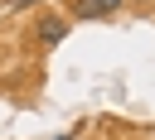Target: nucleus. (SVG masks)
<instances>
[{"instance_id": "1", "label": "nucleus", "mask_w": 155, "mask_h": 140, "mask_svg": "<svg viewBox=\"0 0 155 140\" xmlns=\"http://www.w3.org/2000/svg\"><path fill=\"white\" fill-rule=\"evenodd\" d=\"M68 24H73L68 14H44V19H39V29H34V39L53 48V43H63V39H68Z\"/></svg>"}, {"instance_id": "3", "label": "nucleus", "mask_w": 155, "mask_h": 140, "mask_svg": "<svg viewBox=\"0 0 155 140\" xmlns=\"http://www.w3.org/2000/svg\"><path fill=\"white\" fill-rule=\"evenodd\" d=\"M24 5H39V0H15V10H24Z\"/></svg>"}, {"instance_id": "4", "label": "nucleus", "mask_w": 155, "mask_h": 140, "mask_svg": "<svg viewBox=\"0 0 155 140\" xmlns=\"http://www.w3.org/2000/svg\"><path fill=\"white\" fill-rule=\"evenodd\" d=\"M53 140H73V130H63V135H53Z\"/></svg>"}, {"instance_id": "2", "label": "nucleus", "mask_w": 155, "mask_h": 140, "mask_svg": "<svg viewBox=\"0 0 155 140\" xmlns=\"http://www.w3.org/2000/svg\"><path fill=\"white\" fill-rule=\"evenodd\" d=\"M126 0H73V14L78 19H107V14H116Z\"/></svg>"}]
</instances>
